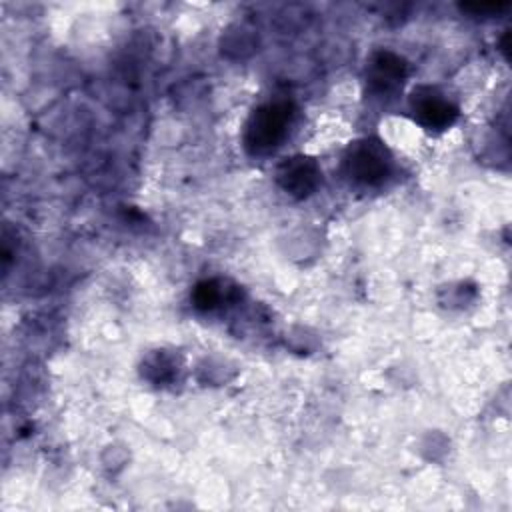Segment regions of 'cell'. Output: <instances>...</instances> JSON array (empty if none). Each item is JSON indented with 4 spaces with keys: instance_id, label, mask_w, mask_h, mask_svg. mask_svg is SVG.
Segmentation results:
<instances>
[{
    "instance_id": "6da1fadb",
    "label": "cell",
    "mask_w": 512,
    "mask_h": 512,
    "mask_svg": "<svg viewBox=\"0 0 512 512\" xmlns=\"http://www.w3.org/2000/svg\"><path fill=\"white\" fill-rule=\"evenodd\" d=\"M288 104H268L260 108L246 126V146L252 152H266L284 138L290 124Z\"/></svg>"
},
{
    "instance_id": "7a4b0ae2",
    "label": "cell",
    "mask_w": 512,
    "mask_h": 512,
    "mask_svg": "<svg viewBox=\"0 0 512 512\" xmlns=\"http://www.w3.org/2000/svg\"><path fill=\"white\" fill-rule=\"evenodd\" d=\"M390 158L386 150L376 142H362L354 148H350V154L346 158L348 172L354 180L364 184H374L384 178L388 172Z\"/></svg>"
},
{
    "instance_id": "3957f363",
    "label": "cell",
    "mask_w": 512,
    "mask_h": 512,
    "mask_svg": "<svg viewBox=\"0 0 512 512\" xmlns=\"http://www.w3.org/2000/svg\"><path fill=\"white\" fill-rule=\"evenodd\" d=\"M278 178H280V184L284 186V190H288L290 194L304 196L316 186L318 168L314 162H310L306 158H292L280 168Z\"/></svg>"
},
{
    "instance_id": "277c9868",
    "label": "cell",
    "mask_w": 512,
    "mask_h": 512,
    "mask_svg": "<svg viewBox=\"0 0 512 512\" xmlns=\"http://www.w3.org/2000/svg\"><path fill=\"white\" fill-rule=\"evenodd\" d=\"M416 114L420 118V122L428 128H444L448 126L454 116H456V110L450 106V102L438 98V96H432L428 94L426 98L418 100V106H416Z\"/></svg>"
}]
</instances>
